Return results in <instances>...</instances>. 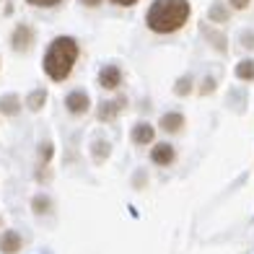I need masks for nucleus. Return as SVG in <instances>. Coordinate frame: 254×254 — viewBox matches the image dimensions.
I'll return each mask as SVG.
<instances>
[{
  "label": "nucleus",
  "instance_id": "nucleus-1",
  "mask_svg": "<svg viewBox=\"0 0 254 254\" xmlns=\"http://www.w3.org/2000/svg\"><path fill=\"white\" fill-rule=\"evenodd\" d=\"M190 0H153L145 13V24L156 34H174L190 21Z\"/></svg>",
  "mask_w": 254,
  "mask_h": 254
},
{
  "label": "nucleus",
  "instance_id": "nucleus-2",
  "mask_svg": "<svg viewBox=\"0 0 254 254\" xmlns=\"http://www.w3.org/2000/svg\"><path fill=\"white\" fill-rule=\"evenodd\" d=\"M78 55H80V47L73 37H55L50 42L47 52H44V60H42L44 73H47L55 83H63V80L70 78Z\"/></svg>",
  "mask_w": 254,
  "mask_h": 254
},
{
  "label": "nucleus",
  "instance_id": "nucleus-3",
  "mask_svg": "<svg viewBox=\"0 0 254 254\" xmlns=\"http://www.w3.org/2000/svg\"><path fill=\"white\" fill-rule=\"evenodd\" d=\"M31 44H34V29L29 24H18L13 34H10V47L16 52H26L31 50Z\"/></svg>",
  "mask_w": 254,
  "mask_h": 254
},
{
  "label": "nucleus",
  "instance_id": "nucleus-4",
  "mask_svg": "<svg viewBox=\"0 0 254 254\" xmlns=\"http://www.w3.org/2000/svg\"><path fill=\"white\" fill-rule=\"evenodd\" d=\"M99 86L107 91H117L122 86V70L117 65H104L99 70Z\"/></svg>",
  "mask_w": 254,
  "mask_h": 254
},
{
  "label": "nucleus",
  "instance_id": "nucleus-5",
  "mask_svg": "<svg viewBox=\"0 0 254 254\" xmlns=\"http://www.w3.org/2000/svg\"><path fill=\"white\" fill-rule=\"evenodd\" d=\"M65 107L70 114H75V117H80V114H86L88 107H91V99L86 91H70V94L65 96Z\"/></svg>",
  "mask_w": 254,
  "mask_h": 254
},
{
  "label": "nucleus",
  "instance_id": "nucleus-6",
  "mask_svg": "<svg viewBox=\"0 0 254 254\" xmlns=\"http://www.w3.org/2000/svg\"><path fill=\"white\" fill-rule=\"evenodd\" d=\"M125 104H127V99H125V96L114 99V101H104V104H99L96 117H99L101 122H112V120H117V114L125 109Z\"/></svg>",
  "mask_w": 254,
  "mask_h": 254
},
{
  "label": "nucleus",
  "instance_id": "nucleus-7",
  "mask_svg": "<svg viewBox=\"0 0 254 254\" xmlns=\"http://www.w3.org/2000/svg\"><path fill=\"white\" fill-rule=\"evenodd\" d=\"M174 158H177L174 145H169V143H156V145H153L151 161H153L156 166H169V164H174Z\"/></svg>",
  "mask_w": 254,
  "mask_h": 254
},
{
  "label": "nucleus",
  "instance_id": "nucleus-8",
  "mask_svg": "<svg viewBox=\"0 0 254 254\" xmlns=\"http://www.w3.org/2000/svg\"><path fill=\"white\" fill-rule=\"evenodd\" d=\"M130 137H132L135 145H148V143H153V137H156V127L151 122H137L132 127Z\"/></svg>",
  "mask_w": 254,
  "mask_h": 254
},
{
  "label": "nucleus",
  "instance_id": "nucleus-9",
  "mask_svg": "<svg viewBox=\"0 0 254 254\" xmlns=\"http://www.w3.org/2000/svg\"><path fill=\"white\" fill-rule=\"evenodd\" d=\"M21 247H24V239H21L18 231H5L0 236V252L3 254H18Z\"/></svg>",
  "mask_w": 254,
  "mask_h": 254
},
{
  "label": "nucleus",
  "instance_id": "nucleus-10",
  "mask_svg": "<svg viewBox=\"0 0 254 254\" xmlns=\"http://www.w3.org/2000/svg\"><path fill=\"white\" fill-rule=\"evenodd\" d=\"M158 127H161L164 132H169V135H177V132H182V127H184V114H179V112H166L164 117H161Z\"/></svg>",
  "mask_w": 254,
  "mask_h": 254
},
{
  "label": "nucleus",
  "instance_id": "nucleus-11",
  "mask_svg": "<svg viewBox=\"0 0 254 254\" xmlns=\"http://www.w3.org/2000/svg\"><path fill=\"white\" fill-rule=\"evenodd\" d=\"M0 112H3L5 117H16V114L21 112V99L16 94H5L3 99H0Z\"/></svg>",
  "mask_w": 254,
  "mask_h": 254
},
{
  "label": "nucleus",
  "instance_id": "nucleus-12",
  "mask_svg": "<svg viewBox=\"0 0 254 254\" xmlns=\"http://www.w3.org/2000/svg\"><path fill=\"white\" fill-rule=\"evenodd\" d=\"M44 101H47V91H44V88H37V91H31V94H29L26 107H29L31 112H39V109L44 107Z\"/></svg>",
  "mask_w": 254,
  "mask_h": 254
},
{
  "label": "nucleus",
  "instance_id": "nucleus-13",
  "mask_svg": "<svg viewBox=\"0 0 254 254\" xmlns=\"http://www.w3.org/2000/svg\"><path fill=\"white\" fill-rule=\"evenodd\" d=\"M236 78L239 80H254V60H241L236 65Z\"/></svg>",
  "mask_w": 254,
  "mask_h": 254
},
{
  "label": "nucleus",
  "instance_id": "nucleus-14",
  "mask_svg": "<svg viewBox=\"0 0 254 254\" xmlns=\"http://www.w3.org/2000/svg\"><path fill=\"white\" fill-rule=\"evenodd\" d=\"M31 207H34V213H37V215H44V213L52 210V200L47 197V194H37V197L31 200Z\"/></svg>",
  "mask_w": 254,
  "mask_h": 254
},
{
  "label": "nucleus",
  "instance_id": "nucleus-15",
  "mask_svg": "<svg viewBox=\"0 0 254 254\" xmlns=\"http://www.w3.org/2000/svg\"><path fill=\"white\" fill-rule=\"evenodd\" d=\"M228 8L223 5V3H215L213 8H210V21L213 24H223V21H228Z\"/></svg>",
  "mask_w": 254,
  "mask_h": 254
},
{
  "label": "nucleus",
  "instance_id": "nucleus-16",
  "mask_svg": "<svg viewBox=\"0 0 254 254\" xmlns=\"http://www.w3.org/2000/svg\"><path fill=\"white\" fill-rule=\"evenodd\" d=\"M109 148H112V145H109L107 140H96V143H94V158L99 161V164L109 156Z\"/></svg>",
  "mask_w": 254,
  "mask_h": 254
},
{
  "label": "nucleus",
  "instance_id": "nucleus-17",
  "mask_svg": "<svg viewBox=\"0 0 254 254\" xmlns=\"http://www.w3.org/2000/svg\"><path fill=\"white\" fill-rule=\"evenodd\" d=\"M174 91H177L179 96H187L190 91H192V78H190V75L179 78V80H177V88H174Z\"/></svg>",
  "mask_w": 254,
  "mask_h": 254
},
{
  "label": "nucleus",
  "instance_id": "nucleus-18",
  "mask_svg": "<svg viewBox=\"0 0 254 254\" xmlns=\"http://www.w3.org/2000/svg\"><path fill=\"white\" fill-rule=\"evenodd\" d=\"M29 5H34V8H55V5H60L63 0H26Z\"/></svg>",
  "mask_w": 254,
  "mask_h": 254
},
{
  "label": "nucleus",
  "instance_id": "nucleus-19",
  "mask_svg": "<svg viewBox=\"0 0 254 254\" xmlns=\"http://www.w3.org/2000/svg\"><path fill=\"white\" fill-rule=\"evenodd\" d=\"M39 158L44 161V164L52 158V143H42V145H39Z\"/></svg>",
  "mask_w": 254,
  "mask_h": 254
},
{
  "label": "nucleus",
  "instance_id": "nucleus-20",
  "mask_svg": "<svg viewBox=\"0 0 254 254\" xmlns=\"http://www.w3.org/2000/svg\"><path fill=\"white\" fill-rule=\"evenodd\" d=\"M215 91V80L213 78H205V83H202V94H213Z\"/></svg>",
  "mask_w": 254,
  "mask_h": 254
},
{
  "label": "nucleus",
  "instance_id": "nucleus-21",
  "mask_svg": "<svg viewBox=\"0 0 254 254\" xmlns=\"http://www.w3.org/2000/svg\"><path fill=\"white\" fill-rule=\"evenodd\" d=\"M228 3H231V8H236V10H244V8L252 3V0H228Z\"/></svg>",
  "mask_w": 254,
  "mask_h": 254
},
{
  "label": "nucleus",
  "instance_id": "nucleus-22",
  "mask_svg": "<svg viewBox=\"0 0 254 254\" xmlns=\"http://www.w3.org/2000/svg\"><path fill=\"white\" fill-rule=\"evenodd\" d=\"M241 42H244V47H247V50H254V34L247 31L244 37H241Z\"/></svg>",
  "mask_w": 254,
  "mask_h": 254
},
{
  "label": "nucleus",
  "instance_id": "nucleus-23",
  "mask_svg": "<svg viewBox=\"0 0 254 254\" xmlns=\"http://www.w3.org/2000/svg\"><path fill=\"white\" fill-rule=\"evenodd\" d=\"M114 5H122V8H130V5H135L137 0H112Z\"/></svg>",
  "mask_w": 254,
  "mask_h": 254
},
{
  "label": "nucleus",
  "instance_id": "nucleus-24",
  "mask_svg": "<svg viewBox=\"0 0 254 254\" xmlns=\"http://www.w3.org/2000/svg\"><path fill=\"white\" fill-rule=\"evenodd\" d=\"M80 3H83L86 8H99V5H101V0H80Z\"/></svg>",
  "mask_w": 254,
  "mask_h": 254
}]
</instances>
